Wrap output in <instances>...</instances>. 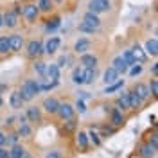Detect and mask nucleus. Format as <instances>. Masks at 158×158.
Listing matches in <instances>:
<instances>
[{
	"label": "nucleus",
	"instance_id": "aec40b11",
	"mask_svg": "<svg viewBox=\"0 0 158 158\" xmlns=\"http://www.w3.org/2000/svg\"><path fill=\"white\" fill-rule=\"evenodd\" d=\"M83 22L88 23V25H92V27H95V29H99V27L102 25V20L99 18V15L92 13V11H86V13L83 15Z\"/></svg>",
	"mask_w": 158,
	"mask_h": 158
},
{
	"label": "nucleus",
	"instance_id": "c03bdc74",
	"mask_svg": "<svg viewBox=\"0 0 158 158\" xmlns=\"http://www.w3.org/2000/svg\"><path fill=\"white\" fill-rule=\"evenodd\" d=\"M74 108H76V111H79V113H85V111H86L85 102H83V101H79V99H77V102L74 104Z\"/></svg>",
	"mask_w": 158,
	"mask_h": 158
},
{
	"label": "nucleus",
	"instance_id": "a211bd4d",
	"mask_svg": "<svg viewBox=\"0 0 158 158\" xmlns=\"http://www.w3.org/2000/svg\"><path fill=\"white\" fill-rule=\"evenodd\" d=\"M115 108H118L120 111H131V106H129V97H128V92H120V95L115 99Z\"/></svg>",
	"mask_w": 158,
	"mask_h": 158
},
{
	"label": "nucleus",
	"instance_id": "e433bc0d",
	"mask_svg": "<svg viewBox=\"0 0 158 158\" xmlns=\"http://www.w3.org/2000/svg\"><path fill=\"white\" fill-rule=\"evenodd\" d=\"M148 88H149V94H151V97H158V77L149 79Z\"/></svg>",
	"mask_w": 158,
	"mask_h": 158
},
{
	"label": "nucleus",
	"instance_id": "864d4df0",
	"mask_svg": "<svg viewBox=\"0 0 158 158\" xmlns=\"http://www.w3.org/2000/svg\"><path fill=\"white\" fill-rule=\"evenodd\" d=\"M4 108V97H2V94H0V110Z\"/></svg>",
	"mask_w": 158,
	"mask_h": 158
},
{
	"label": "nucleus",
	"instance_id": "20e7f679",
	"mask_svg": "<svg viewBox=\"0 0 158 158\" xmlns=\"http://www.w3.org/2000/svg\"><path fill=\"white\" fill-rule=\"evenodd\" d=\"M20 6L16 7H11V9L4 11V27H7V29H16L20 25Z\"/></svg>",
	"mask_w": 158,
	"mask_h": 158
},
{
	"label": "nucleus",
	"instance_id": "5701e85b",
	"mask_svg": "<svg viewBox=\"0 0 158 158\" xmlns=\"http://www.w3.org/2000/svg\"><path fill=\"white\" fill-rule=\"evenodd\" d=\"M144 50H146L148 56H151V58L156 59V56H158V40L156 38L146 40V47H144Z\"/></svg>",
	"mask_w": 158,
	"mask_h": 158
},
{
	"label": "nucleus",
	"instance_id": "4be33fe9",
	"mask_svg": "<svg viewBox=\"0 0 158 158\" xmlns=\"http://www.w3.org/2000/svg\"><path fill=\"white\" fill-rule=\"evenodd\" d=\"M133 92H135L138 97L144 101V102L151 99V94H149V88H148V85H146V83H137V85L133 86Z\"/></svg>",
	"mask_w": 158,
	"mask_h": 158
},
{
	"label": "nucleus",
	"instance_id": "f257e3e1",
	"mask_svg": "<svg viewBox=\"0 0 158 158\" xmlns=\"http://www.w3.org/2000/svg\"><path fill=\"white\" fill-rule=\"evenodd\" d=\"M20 95L23 99V102H31V101H34V99L40 95V85H38V79H32V77H27L23 83H22V86L18 88Z\"/></svg>",
	"mask_w": 158,
	"mask_h": 158
},
{
	"label": "nucleus",
	"instance_id": "37998d69",
	"mask_svg": "<svg viewBox=\"0 0 158 158\" xmlns=\"http://www.w3.org/2000/svg\"><path fill=\"white\" fill-rule=\"evenodd\" d=\"M115 129L117 128H113V126H102V128H101V137H106V135H113V133H115Z\"/></svg>",
	"mask_w": 158,
	"mask_h": 158
},
{
	"label": "nucleus",
	"instance_id": "f03ea898",
	"mask_svg": "<svg viewBox=\"0 0 158 158\" xmlns=\"http://www.w3.org/2000/svg\"><path fill=\"white\" fill-rule=\"evenodd\" d=\"M23 52H25V58L31 59V61L41 59V56H43V40L32 38V40H29V41H25Z\"/></svg>",
	"mask_w": 158,
	"mask_h": 158
},
{
	"label": "nucleus",
	"instance_id": "c85d7f7f",
	"mask_svg": "<svg viewBox=\"0 0 158 158\" xmlns=\"http://www.w3.org/2000/svg\"><path fill=\"white\" fill-rule=\"evenodd\" d=\"M86 133H88L90 146H94V148H99V146L102 144V137H101V133H99L97 129H88Z\"/></svg>",
	"mask_w": 158,
	"mask_h": 158
},
{
	"label": "nucleus",
	"instance_id": "2f4dec72",
	"mask_svg": "<svg viewBox=\"0 0 158 158\" xmlns=\"http://www.w3.org/2000/svg\"><path fill=\"white\" fill-rule=\"evenodd\" d=\"M32 70H34V74H38L40 77H45L47 63H45V61H41V59H34V61H32Z\"/></svg>",
	"mask_w": 158,
	"mask_h": 158
},
{
	"label": "nucleus",
	"instance_id": "6e6d98bb",
	"mask_svg": "<svg viewBox=\"0 0 158 158\" xmlns=\"http://www.w3.org/2000/svg\"><path fill=\"white\" fill-rule=\"evenodd\" d=\"M25 158H34V156H25Z\"/></svg>",
	"mask_w": 158,
	"mask_h": 158
},
{
	"label": "nucleus",
	"instance_id": "9d476101",
	"mask_svg": "<svg viewBox=\"0 0 158 158\" xmlns=\"http://www.w3.org/2000/svg\"><path fill=\"white\" fill-rule=\"evenodd\" d=\"M97 65L99 58L92 52H85L79 56V67H83V69H97Z\"/></svg>",
	"mask_w": 158,
	"mask_h": 158
},
{
	"label": "nucleus",
	"instance_id": "6ab92c4d",
	"mask_svg": "<svg viewBox=\"0 0 158 158\" xmlns=\"http://www.w3.org/2000/svg\"><path fill=\"white\" fill-rule=\"evenodd\" d=\"M90 47H92V41L88 38H79L76 43H74V52L81 56V54H85V52H88Z\"/></svg>",
	"mask_w": 158,
	"mask_h": 158
},
{
	"label": "nucleus",
	"instance_id": "5fc2aeb1",
	"mask_svg": "<svg viewBox=\"0 0 158 158\" xmlns=\"http://www.w3.org/2000/svg\"><path fill=\"white\" fill-rule=\"evenodd\" d=\"M61 2H63V0H54V4H61Z\"/></svg>",
	"mask_w": 158,
	"mask_h": 158
},
{
	"label": "nucleus",
	"instance_id": "ddd939ff",
	"mask_svg": "<svg viewBox=\"0 0 158 158\" xmlns=\"http://www.w3.org/2000/svg\"><path fill=\"white\" fill-rule=\"evenodd\" d=\"M124 122H126V113L124 111H120L118 108H113L110 111V126L120 128V126H124Z\"/></svg>",
	"mask_w": 158,
	"mask_h": 158
},
{
	"label": "nucleus",
	"instance_id": "a19ab883",
	"mask_svg": "<svg viewBox=\"0 0 158 158\" xmlns=\"http://www.w3.org/2000/svg\"><path fill=\"white\" fill-rule=\"evenodd\" d=\"M18 133H7L6 135V146H15V144H18Z\"/></svg>",
	"mask_w": 158,
	"mask_h": 158
},
{
	"label": "nucleus",
	"instance_id": "cd10ccee",
	"mask_svg": "<svg viewBox=\"0 0 158 158\" xmlns=\"http://www.w3.org/2000/svg\"><path fill=\"white\" fill-rule=\"evenodd\" d=\"M9 156L11 158H25L27 156V151H25V148L22 144H15L9 149Z\"/></svg>",
	"mask_w": 158,
	"mask_h": 158
},
{
	"label": "nucleus",
	"instance_id": "4d7b16f0",
	"mask_svg": "<svg viewBox=\"0 0 158 158\" xmlns=\"http://www.w3.org/2000/svg\"><path fill=\"white\" fill-rule=\"evenodd\" d=\"M137 158H140V156H137Z\"/></svg>",
	"mask_w": 158,
	"mask_h": 158
},
{
	"label": "nucleus",
	"instance_id": "1a4fd4ad",
	"mask_svg": "<svg viewBox=\"0 0 158 158\" xmlns=\"http://www.w3.org/2000/svg\"><path fill=\"white\" fill-rule=\"evenodd\" d=\"M7 38H9L11 52L18 54V52L23 50V47H25V36H23V34H20V32H13V34H9Z\"/></svg>",
	"mask_w": 158,
	"mask_h": 158
},
{
	"label": "nucleus",
	"instance_id": "4468645a",
	"mask_svg": "<svg viewBox=\"0 0 158 158\" xmlns=\"http://www.w3.org/2000/svg\"><path fill=\"white\" fill-rule=\"evenodd\" d=\"M36 6H38L40 15H43V16H49V15H52V13H54V9H56L54 0H36Z\"/></svg>",
	"mask_w": 158,
	"mask_h": 158
},
{
	"label": "nucleus",
	"instance_id": "7ed1b4c3",
	"mask_svg": "<svg viewBox=\"0 0 158 158\" xmlns=\"http://www.w3.org/2000/svg\"><path fill=\"white\" fill-rule=\"evenodd\" d=\"M20 18H23L29 25H34L40 18V11L36 2H25L23 6H20Z\"/></svg>",
	"mask_w": 158,
	"mask_h": 158
},
{
	"label": "nucleus",
	"instance_id": "a18cd8bd",
	"mask_svg": "<svg viewBox=\"0 0 158 158\" xmlns=\"http://www.w3.org/2000/svg\"><path fill=\"white\" fill-rule=\"evenodd\" d=\"M67 63H70V58H69V56H61V58H59V61H58L59 67H67Z\"/></svg>",
	"mask_w": 158,
	"mask_h": 158
},
{
	"label": "nucleus",
	"instance_id": "9b49d317",
	"mask_svg": "<svg viewBox=\"0 0 158 158\" xmlns=\"http://www.w3.org/2000/svg\"><path fill=\"white\" fill-rule=\"evenodd\" d=\"M59 47H61V40H59L58 36H50V38L43 43V54L54 56V54L59 50Z\"/></svg>",
	"mask_w": 158,
	"mask_h": 158
},
{
	"label": "nucleus",
	"instance_id": "412c9836",
	"mask_svg": "<svg viewBox=\"0 0 158 158\" xmlns=\"http://www.w3.org/2000/svg\"><path fill=\"white\" fill-rule=\"evenodd\" d=\"M111 67L118 72V76H122V74H126L129 69V65L124 61V58L122 56H115V58L111 59Z\"/></svg>",
	"mask_w": 158,
	"mask_h": 158
},
{
	"label": "nucleus",
	"instance_id": "b1692460",
	"mask_svg": "<svg viewBox=\"0 0 158 158\" xmlns=\"http://www.w3.org/2000/svg\"><path fill=\"white\" fill-rule=\"evenodd\" d=\"M128 97H129V106H131V111H138V110L142 108V104H144V101L138 97L137 94L133 92V88L128 90Z\"/></svg>",
	"mask_w": 158,
	"mask_h": 158
},
{
	"label": "nucleus",
	"instance_id": "f8f14e48",
	"mask_svg": "<svg viewBox=\"0 0 158 158\" xmlns=\"http://www.w3.org/2000/svg\"><path fill=\"white\" fill-rule=\"evenodd\" d=\"M76 146L81 153H86L90 149V140H88V133L86 131H83V129H79L76 131Z\"/></svg>",
	"mask_w": 158,
	"mask_h": 158
},
{
	"label": "nucleus",
	"instance_id": "3c124183",
	"mask_svg": "<svg viewBox=\"0 0 158 158\" xmlns=\"http://www.w3.org/2000/svg\"><path fill=\"white\" fill-rule=\"evenodd\" d=\"M13 120H15V117H9V118H6V126H13Z\"/></svg>",
	"mask_w": 158,
	"mask_h": 158
},
{
	"label": "nucleus",
	"instance_id": "79ce46f5",
	"mask_svg": "<svg viewBox=\"0 0 158 158\" xmlns=\"http://www.w3.org/2000/svg\"><path fill=\"white\" fill-rule=\"evenodd\" d=\"M45 158H65V156H63V151L61 149H50V151H47Z\"/></svg>",
	"mask_w": 158,
	"mask_h": 158
},
{
	"label": "nucleus",
	"instance_id": "473e14b6",
	"mask_svg": "<svg viewBox=\"0 0 158 158\" xmlns=\"http://www.w3.org/2000/svg\"><path fill=\"white\" fill-rule=\"evenodd\" d=\"M9 54H11L9 38L7 36H0V58H7Z\"/></svg>",
	"mask_w": 158,
	"mask_h": 158
},
{
	"label": "nucleus",
	"instance_id": "393cba45",
	"mask_svg": "<svg viewBox=\"0 0 158 158\" xmlns=\"http://www.w3.org/2000/svg\"><path fill=\"white\" fill-rule=\"evenodd\" d=\"M61 131H63L65 135H72V133H76V131H77V120H76V117L69 118V120H63V124H61Z\"/></svg>",
	"mask_w": 158,
	"mask_h": 158
},
{
	"label": "nucleus",
	"instance_id": "58836bf2",
	"mask_svg": "<svg viewBox=\"0 0 158 158\" xmlns=\"http://www.w3.org/2000/svg\"><path fill=\"white\" fill-rule=\"evenodd\" d=\"M128 72H129L131 77H137V76H140L144 72V67H142V63H135V65H131L128 69Z\"/></svg>",
	"mask_w": 158,
	"mask_h": 158
},
{
	"label": "nucleus",
	"instance_id": "f3484780",
	"mask_svg": "<svg viewBox=\"0 0 158 158\" xmlns=\"http://www.w3.org/2000/svg\"><path fill=\"white\" fill-rule=\"evenodd\" d=\"M156 148H153L149 142H144V144H140V148H138V156L140 158H156Z\"/></svg>",
	"mask_w": 158,
	"mask_h": 158
},
{
	"label": "nucleus",
	"instance_id": "72a5a7b5",
	"mask_svg": "<svg viewBox=\"0 0 158 158\" xmlns=\"http://www.w3.org/2000/svg\"><path fill=\"white\" fill-rule=\"evenodd\" d=\"M59 23H61V16H52V18H49L47 22H45V31L47 32H52V31H56L59 27Z\"/></svg>",
	"mask_w": 158,
	"mask_h": 158
},
{
	"label": "nucleus",
	"instance_id": "0eeeda50",
	"mask_svg": "<svg viewBox=\"0 0 158 158\" xmlns=\"http://www.w3.org/2000/svg\"><path fill=\"white\" fill-rule=\"evenodd\" d=\"M25 117H27L29 124H40V122H43V110H41V106L31 104L29 108H25Z\"/></svg>",
	"mask_w": 158,
	"mask_h": 158
},
{
	"label": "nucleus",
	"instance_id": "de8ad7c7",
	"mask_svg": "<svg viewBox=\"0 0 158 158\" xmlns=\"http://www.w3.org/2000/svg\"><path fill=\"white\" fill-rule=\"evenodd\" d=\"M7 156H9V151L6 149V146H2L0 148V158H7Z\"/></svg>",
	"mask_w": 158,
	"mask_h": 158
},
{
	"label": "nucleus",
	"instance_id": "8fccbe9b",
	"mask_svg": "<svg viewBox=\"0 0 158 158\" xmlns=\"http://www.w3.org/2000/svg\"><path fill=\"white\" fill-rule=\"evenodd\" d=\"M2 146H6V133L4 131H0V148Z\"/></svg>",
	"mask_w": 158,
	"mask_h": 158
},
{
	"label": "nucleus",
	"instance_id": "49530a36",
	"mask_svg": "<svg viewBox=\"0 0 158 158\" xmlns=\"http://www.w3.org/2000/svg\"><path fill=\"white\" fill-rule=\"evenodd\" d=\"M149 144H151L153 148L158 149V135H156V133H153V137H151V140H149Z\"/></svg>",
	"mask_w": 158,
	"mask_h": 158
},
{
	"label": "nucleus",
	"instance_id": "6e6552de",
	"mask_svg": "<svg viewBox=\"0 0 158 158\" xmlns=\"http://www.w3.org/2000/svg\"><path fill=\"white\" fill-rule=\"evenodd\" d=\"M88 11L101 15V13H110L111 11V0H90Z\"/></svg>",
	"mask_w": 158,
	"mask_h": 158
},
{
	"label": "nucleus",
	"instance_id": "f704fd0d",
	"mask_svg": "<svg viewBox=\"0 0 158 158\" xmlns=\"http://www.w3.org/2000/svg\"><path fill=\"white\" fill-rule=\"evenodd\" d=\"M85 70V83L83 85H94L97 79V69H83Z\"/></svg>",
	"mask_w": 158,
	"mask_h": 158
},
{
	"label": "nucleus",
	"instance_id": "4c0bfd02",
	"mask_svg": "<svg viewBox=\"0 0 158 158\" xmlns=\"http://www.w3.org/2000/svg\"><path fill=\"white\" fill-rule=\"evenodd\" d=\"M77 31L79 32H85V34H95L99 29H95V27H92V25H88V23H85V22H81L77 25Z\"/></svg>",
	"mask_w": 158,
	"mask_h": 158
},
{
	"label": "nucleus",
	"instance_id": "a878e982",
	"mask_svg": "<svg viewBox=\"0 0 158 158\" xmlns=\"http://www.w3.org/2000/svg\"><path fill=\"white\" fill-rule=\"evenodd\" d=\"M131 52H133V56H135V59H137L138 63H146L148 61V54H146V50L142 49L138 43H133V47H131Z\"/></svg>",
	"mask_w": 158,
	"mask_h": 158
},
{
	"label": "nucleus",
	"instance_id": "ea45409f",
	"mask_svg": "<svg viewBox=\"0 0 158 158\" xmlns=\"http://www.w3.org/2000/svg\"><path fill=\"white\" fill-rule=\"evenodd\" d=\"M120 56L124 58V61L128 63L129 67H131V65H135V63H138L137 59H135V56H133V52H131V49H126L124 52H122V54H120Z\"/></svg>",
	"mask_w": 158,
	"mask_h": 158
},
{
	"label": "nucleus",
	"instance_id": "09e8293b",
	"mask_svg": "<svg viewBox=\"0 0 158 158\" xmlns=\"http://www.w3.org/2000/svg\"><path fill=\"white\" fill-rule=\"evenodd\" d=\"M151 74H153V77L158 76V63H153V65H151Z\"/></svg>",
	"mask_w": 158,
	"mask_h": 158
},
{
	"label": "nucleus",
	"instance_id": "bb28decb",
	"mask_svg": "<svg viewBox=\"0 0 158 158\" xmlns=\"http://www.w3.org/2000/svg\"><path fill=\"white\" fill-rule=\"evenodd\" d=\"M118 77H120V76H118V72L113 69V67H108V69L104 70V74H102V81H104L106 85H111V83H115Z\"/></svg>",
	"mask_w": 158,
	"mask_h": 158
},
{
	"label": "nucleus",
	"instance_id": "dca6fc26",
	"mask_svg": "<svg viewBox=\"0 0 158 158\" xmlns=\"http://www.w3.org/2000/svg\"><path fill=\"white\" fill-rule=\"evenodd\" d=\"M7 101H9V108H11V110H15V111L22 110V108H23V104H25V102H23V99H22V95H20L18 90H13V92L9 94V99H7Z\"/></svg>",
	"mask_w": 158,
	"mask_h": 158
},
{
	"label": "nucleus",
	"instance_id": "7c9ffc66",
	"mask_svg": "<svg viewBox=\"0 0 158 158\" xmlns=\"http://www.w3.org/2000/svg\"><path fill=\"white\" fill-rule=\"evenodd\" d=\"M72 83L74 85H83L85 83V70H83V67H76V69L72 70Z\"/></svg>",
	"mask_w": 158,
	"mask_h": 158
},
{
	"label": "nucleus",
	"instance_id": "39448f33",
	"mask_svg": "<svg viewBox=\"0 0 158 158\" xmlns=\"http://www.w3.org/2000/svg\"><path fill=\"white\" fill-rule=\"evenodd\" d=\"M59 101L58 97H45L43 99V102H41V110H43V113L45 115H49V117H56V113H58V108H59Z\"/></svg>",
	"mask_w": 158,
	"mask_h": 158
},
{
	"label": "nucleus",
	"instance_id": "423d86ee",
	"mask_svg": "<svg viewBox=\"0 0 158 158\" xmlns=\"http://www.w3.org/2000/svg\"><path fill=\"white\" fill-rule=\"evenodd\" d=\"M56 117H58L61 122H63V120H69V118H74V117H76V108H74V104L69 102V101L59 102V108H58Z\"/></svg>",
	"mask_w": 158,
	"mask_h": 158
},
{
	"label": "nucleus",
	"instance_id": "603ef678",
	"mask_svg": "<svg viewBox=\"0 0 158 158\" xmlns=\"http://www.w3.org/2000/svg\"><path fill=\"white\" fill-rule=\"evenodd\" d=\"M2 27H4V13L0 11V29H2Z\"/></svg>",
	"mask_w": 158,
	"mask_h": 158
},
{
	"label": "nucleus",
	"instance_id": "c756f323",
	"mask_svg": "<svg viewBox=\"0 0 158 158\" xmlns=\"http://www.w3.org/2000/svg\"><path fill=\"white\" fill-rule=\"evenodd\" d=\"M16 133H18V137H22V138H31V137H32V126H31L29 122L18 124Z\"/></svg>",
	"mask_w": 158,
	"mask_h": 158
},
{
	"label": "nucleus",
	"instance_id": "2eb2a0df",
	"mask_svg": "<svg viewBox=\"0 0 158 158\" xmlns=\"http://www.w3.org/2000/svg\"><path fill=\"white\" fill-rule=\"evenodd\" d=\"M45 77L49 79V81L59 83V79H61V67H59L58 63H50V65H47V72H45Z\"/></svg>",
	"mask_w": 158,
	"mask_h": 158
},
{
	"label": "nucleus",
	"instance_id": "c9c22d12",
	"mask_svg": "<svg viewBox=\"0 0 158 158\" xmlns=\"http://www.w3.org/2000/svg\"><path fill=\"white\" fill-rule=\"evenodd\" d=\"M122 86H124V81H122V79H117L115 83H111V85H108V86L104 88V94H113V92L120 90Z\"/></svg>",
	"mask_w": 158,
	"mask_h": 158
}]
</instances>
